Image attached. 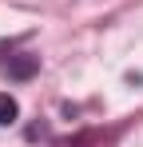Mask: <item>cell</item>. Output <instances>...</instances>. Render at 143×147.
Returning a JSON list of instances; mask_svg holds the SVG:
<instances>
[{
    "label": "cell",
    "mask_w": 143,
    "mask_h": 147,
    "mask_svg": "<svg viewBox=\"0 0 143 147\" xmlns=\"http://www.w3.org/2000/svg\"><path fill=\"white\" fill-rule=\"evenodd\" d=\"M12 119H16V99H12V96H0V127L12 123Z\"/></svg>",
    "instance_id": "obj_1"
}]
</instances>
